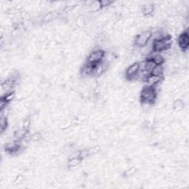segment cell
<instances>
[{
    "instance_id": "cell-1",
    "label": "cell",
    "mask_w": 189,
    "mask_h": 189,
    "mask_svg": "<svg viewBox=\"0 0 189 189\" xmlns=\"http://www.w3.org/2000/svg\"><path fill=\"white\" fill-rule=\"evenodd\" d=\"M172 44L171 38L170 36H165L162 39L154 40L152 44V50L155 52H160L166 50L171 47Z\"/></svg>"
},
{
    "instance_id": "cell-2",
    "label": "cell",
    "mask_w": 189,
    "mask_h": 189,
    "mask_svg": "<svg viewBox=\"0 0 189 189\" xmlns=\"http://www.w3.org/2000/svg\"><path fill=\"white\" fill-rule=\"evenodd\" d=\"M157 98L156 90L154 87L146 86L141 92L140 94V98H141L142 102H146L151 104L155 102Z\"/></svg>"
},
{
    "instance_id": "cell-3",
    "label": "cell",
    "mask_w": 189,
    "mask_h": 189,
    "mask_svg": "<svg viewBox=\"0 0 189 189\" xmlns=\"http://www.w3.org/2000/svg\"><path fill=\"white\" fill-rule=\"evenodd\" d=\"M105 52L102 50H95L92 51L89 56L87 62L91 63L92 64H96L98 63H101L103 61V59H104Z\"/></svg>"
},
{
    "instance_id": "cell-4",
    "label": "cell",
    "mask_w": 189,
    "mask_h": 189,
    "mask_svg": "<svg viewBox=\"0 0 189 189\" xmlns=\"http://www.w3.org/2000/svg\"><path fill=\"white\" fill-rule=\"evenodd\" d=\"M152 34L150 31H144L140 33L135 39V45L139 47H143L148 44L149 40L152 38Z\"/></svg>"
},
{
    "instance_id": "cell-5",
    "label": "cell",
    "mask_w": 189,
    "mask_h": 189,
    "mask_svg": "<svg viewBox=\"0 0 189 189\" xmlns=\"http://www.w3.org/2000/svg\"><path fill=\"white\" fill-rule=\"evenodd\" d=\"M140 72V66L139 63H134L129 66L126 71V76L129 80L135 79Z\"/></svg>"
},
{
    "instance_id": "cell-6",
    "label": "cell",
    "mask_w": 189,
    "mask_h": 189,
    "mask_svg": "<svg viewBox=\"0 0 189 189\" xmlns=\"http://www.w3.org/2000/svg\"><path fill=\"white\" fill-rule=\"evenodd\" d=\"M162 80V77L157 76V75H152V74H148L145 77V82H146V86H150V87H154L157 84L160 83V82Z\"/></svg>"
},
{
    "instance_id": "cell-7",
    "label": "cell",
    "mask_w": 189,
    "mask_h": 189,
    "mask_svg": "<svg viewBox=\"0 0 189 189\" xmlns=\"http://www.w3.org/2000/svg\"><path fill=\"white\" fill-rule=\"evenodd\" d=\"M178 44L182 50H187L189 46V36L188 32L183 33L178 38Z\"/></svg>"
},
{
    "instance_id": "cell-8",
    "label": "cell",
    "mask_w": 189,
    "mask_h": 189,
    "mask_svg": "<svg viewBox=\"0 0 189 189\" xmlns=\"http://www.w3.org/2000/svg\"><path fill=\"white\" fill-rule=\"evenodd\" d=\"M20 148H21L20 143L15 141L7 143L5 146V151H7L8 152H10V153H14V152H18L20 149Z\"/></svg>"
},
{
    "instance_id": "cell-9",
    "label": "cell",
    "mask_w": 189,
    "mask_h": 189,
    "mask_svg": "<svg viewBox=\"0 0 189 189\" xmlns=\"http://www.w3.org/2000/svg\"><path fill=\"white\" fill-rule=\"evenodd\" d=\"M155 53H156L155 55L152 56L151 57L148 58V59L152 60V61H153L156 65H163V64L165 61L164 58H163L160 54H159L158 52H155Z\"/></svg>"
},
{
    "instance_id": "cell-10",
    "label": "cell",
    "mask_w": 189,
    "mask_h": 189,
    "mask_svg": "<svg viewBox=\"0 0 189 189\" xmlns=\"http://www.w3.org/2000/svg\"><path fill=\"white\" fill-rule=\"evenodd\" d=\"M163 72H164V69H163V65H155V67L152 70L150 74L157 75V76L163 77Z\"/></svg>"
},
{
    "instance_id": "cell-11",
    "label": "cell",
    "mask_w": 189,
    "mask_h": 189,
    "mask_svg": "<svg viewBox=\"0 0 189 189\" xmlns=\"http://www.w3.org/2000/svg\"><path fill=\"white\" fill-rule=\"evenodd\" d=\"M154 10H155L154 5H152V4H149V5H146L143 6V8L142 9V12H143V14L145 15V16H149L153 13Z\"/></svg>"
},
{
    "instance_id": "cell-12",
    "label": "cell",
    "mask_w": 189,
    "mask_h": 189,
    "mask_svg": "<svg viewBox=\"0 0 189 189\" xmlns=\"http://www.w3.org/2000/svg\"><path fill=\"white\" fill-rule=\"evenodd\" d=\"M81 162V159L79 157H71V159L68 160V166L70 167H75L78 166Z\"/></svg>"
},
{
    "instance_id": "cell-13",
    "label": "cell",
    "mask_w": 189,
    "mask_h": 189,
    "mask_svg": "<svg viewBox=\"0 0 189 189\" xmlns=\"http://www.w3.org/2000/svg\"><path fill=\"white\" fill-rule=\"evenodd\" d=\"M173 107L174 109L176 110V111H181L183 110V108H184V103L182 100H176V101L174 102V104H173Z\"/></svg>"
},
{
    "instance_id": "cell-14",
    "label": "cell",
    "mask_w": 189,
    "mask_h": 189,
    "mask_svg": "<svg viewBox=\"0 0 189 189\" xmlns=\"http://www.w3.org/2000/svg\"><path fill=\"white\" fill-rule=\"evenodd\" d=\"M8 127V120L7 117H0V129H1V133H3L6 130Z\"/></svg>"
},
{
    "instance_id": "cell-15",
    "label": "cell",
    "mask_w": 189,
    "mask_h": 189,
    "mask_svg": "<svg viewBox=\"0 0 189 189\" xmlns=\"http://www.w3.org/2000/svg\"><path fill=\"white\" fill-rule=\"evenodd\" d=\"M27 133H28V132H26V131H25L24 129H19V130L16 131L14 133V135L17 138L22 139L26 136Z\"/></svg>"
},
{
    "instance_id": "cell-16",
    "label": "cell",
    "mask_w": 189,
    "mask_h": 189,
    "mask_svg": "<svg viewBox=\"0 0 189 189\" xmlns=\"http://www.w3.org/2000/svg\"><path fill=\"white\" fill-rule=\"evenodd\" d=\"M14 97L15 92H7L6 94L2 97V98H3L5 101H7L8 103H9L10 101H11L14 98Z\"/></svg>"
},
{
    "instance_id": "cell-17",
    "label": "cell",
    "mask_w": 189,
    "mask_h": 189,
    "mask_svg": "<svg viewBox=\"0 0 189 189\" xmlns=\"http://www.w3.org/2000/svg\"><path fill=\"white\" fill-rule=\"evenodd\" d=\"M136 171H137V168H135V167H132V168H129V169L125 171L124 175H125L126 177H132V175H135V173L136 172Z\"/></svg>"
},
{
    "instance_id": "cell-18",
    "label": "cell",
    "mask_w": 189,
    "mask_h": 189,
    "mask_svg": "<svg viewBox=\"0 0 189 189\" xmlns=\"http://www.w3.org/2000/svg\"><path fill=\"white\" fill-rule=\"evenodd\" d=\"M99 4L100 8H106V7H108L110 5H112V2L109 1V0H101V1H99Z\"/></svg>"
},
{
    "instance_id": "cell-19",
    "label": "cell",
    "mask_w": 189,
    "mask_h": 189,
    "mask_svg": "<svg viewBox=\"0 0 189 189\" xmlns=\"http://www.w3.org/2000/svg\"><path fill=\"white\" fill-rule=\"evenodd\" d=\"M30 119H26L24 122H23L22 124V129H24L26 132H28L30 129Z\"/></svg>"
},
{
    "instance_id": "cell-20",
    "label": "cell",
    "mask_w": 189,
    "mask_h": 189,
    "mask_svg": "<svg viewBox=\"0 0 189 189\" xmlns=\"http://www.w3.org/2000/svg\"><path fill=\"white\" fill-rule=\"evenodd\" d=\"M89 155H90V154H89V151L85 149V150L81 151L80 154H79V157L82 160V159L86 158V157H88Z\"/></svg>"
},
{
    "instance_id": "cell-21",
    "label": "cell",
    "mask_w": 189,
    "mask_h": 189,
    "mask_svg": "<svg viewBox=\"0 0 189 189\" xmlns=\"http://www.w3.org/2000/svg\"><path fill=\"white\" fill-rule=\"evenodd\" d=\"M89 154L90 155H94V154H97L98 152H99L100 148L98 146H95V147H92V148H90L89 149Z\"/></svg>"
},
{
    "instance_id": "cell-22",
    "label": "cell",
    "mask_w": 189,
    "mask_h": 189,
    "mask_svg": "<svg viewBox=\"0 0 189 189\" xmlns=\"http://www.w3.org/2000/svg\"><path fill=\"white\" fill-rule=\"evenodd\" d=\"M8 102L5 101L3 98H1V101H0V110H2V109H5L7 108V105H8Z\"/></svg>"
},
{
    "instance_id": "cell-23",
    "label": "cell",
    "mask_w": 189,
    "mask_h": 189,
    "mask_svg": "<svg viewBox=\"0 0 189 189\" xmlns=\"http://www.w3.org/2000/svg\"><path fill=\"white\" fill-rule=\"evenodd\" d=\"M40 135H39V133H36V134H34L33 136H32V138H33V140H36V141H37V140H39V139H40Z\"/></svg>"
}]
</instances>
